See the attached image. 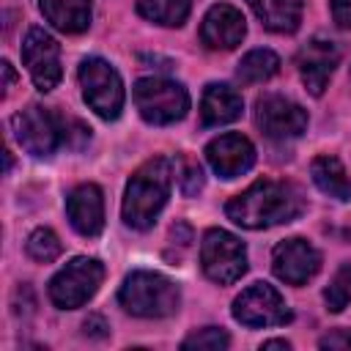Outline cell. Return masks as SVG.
Wrapping results in <instances>:
<instances>
[{"label":"cell","instance_id":"obj_2","mask_svg":"<svg viewBox=\"0 0 351 351\" xmlns=\"http://www.w3.org/2000/svg\"><path fill=\"white\" fill-rule=\"evenodd\" d=\"M170 181H173L170 159L154 156L145 165H140L123 192V206H121L123 222L134 230H148L170 197Z\"/></svg>","mask_w":351,"mask_h":351},{"label":"cell","instance_id":"obj_16","mask_svg":"<svg viewBox=\"0 0 351 351\" xmlns=\"http://www.w3.org/2000/svg\"><path fill=\"white\" fill-rule=\"evenodd\" d=\"M66 217L80 236H99L104 228V195L96 184H80L66 197Z\"/></svg>","mask_w":351,"mask_h":351},{"label":"cell","instance_id":"obj_9","mask_svg":"<svg viewBox=\"0 0 351 351\" xmlns=\"http://www.w3.org/2000/svg\"><path fill=\"white\" fill-rule=\"evenodd\" d=\"M233 318L244 326H282L291 321V310L277 288L269 282H252L233 299Z\"/></svg>","mask_w":351,"mask_h":351},{"label":"cell","instance_id":"obj_31","mask_svg":"<svg viewBox=\"0 0 351 351\" xmlns=\"http://www.w3.org/2000/svg\"><path fill=\"white\" fill-rule=\"evenodd\" d=\"M261 348H282V351H288V348H291V343H288V340H266Z\"/></svg>","mask_w":351,"mask_h":351},{"label":"cell","instance_id":"obj_19","mask_svg":"<svg viewBox=\"0 0 351 351\" xmlns=\"http://www.w3.org/2000/svg\"><path fill=\"white\" fill-rule=\"evenodd\" d=\"M263 27L274 33H293L302 19V0H247Z\"/></svg>","mask_w":351,"mask_h":351},{"label":"cell","instance_id":"obj_21","mask_svg":"<svg viewBox=\"0 0 351 351\" xmlns=\"http://www.w3.org/2000/svg\"><path fill=\"white\" fill-rule=\"evenodd\" d=\"M280 71V58L271 49H250L236 69V77L247 85L252 82H266Z\"/></svg>","mask_w":351,"mask_h":351},{"label":"cell","instance_id":"obj_12","mask_svg":"<svg viewBox=\"0 0 351 351\" xmlns=\"http://www.w3.org/2000/svg\"><path fill=\"white\" fill-rule=\"evenodd\" d=\"M271 269L274 274L288 285H304L313 280L321 269V252L307 239H285L271 252Z\"/></svg>","mask_w":351,"mask_h":351},{"label":"cell","instance_id":"obj_14","mask_svg":"<svg viewBox=\"0 0 351 351\" xmlns=\"http://www.w3.org/2000/svg\"><path fill=\"white\" fill-rule=\"evenodd\" d=\"M206 159L219 178H239L255 165V145L244 134L228 132L206 145Z\"/></svg>","mask_w":351,"mask_h":351},{"label":"cell","instance_id":"obj_25","mask_svg":"<svg viewBox=\"0 0 351 351\" xmlns=\"http://www.w3.org/2000/svg\"><path fill=\"white\" fill-rule=\"evenodd\" d=\"M324 302L332 313H340L351 304V263L337 269V274L329 280V285L324 288Z\"/></svg>","mask_w":351,"mask_h":351},{"label":"cell","instance_id":"obj_15","mask_svg":"<svg viewBox=\"0 0 351 351\" xmlns=\"http://www.w3.org/2000/svg\"><path fill=\"white\" fill-rule=\"evenodd\" d=\"M244 33H247V25H244L241 11L228 3L211 5L200 25V41L208 49H233L241 44Z\"/></svg>","mask_w":351,"mask_h":351},{"label":"cell","instance_id":"obj_29","mask_svg":"<svg viewBox=\"0 0 351 351\" xmlns=\"http://www.w3.org/2000/svg\"><path fill=\"white\" fill-rule=\"evenodd\" d=\"M82 329H85V335H93V337H104L110 326L104 324V318H99V315H90V318L82 324Z\"/></svg>","mask_w":351,"mask_h":351},{"label":"cell","instance_id":"obj_13","mask_svg":"<svg viewBox=\"0 0 351 351\" xmlns=\"http://www.w3.org/2000/svg\"><path fill=\"white\" fill-rule=\"evenodd\" d=\"M340 63V47L332 38H310L299 55H296V66H299V77L304 82V88L313 96H321L324 88L329 85V77L335 71V66Z\"/></svg>","mask_w":351,"mask_h":351},{"label":"cell","instance_id":"obj_18","mask_svg":"<svg viewBox=\"0 0 351 351\" xmlns=\"http://www.w3.org/2000/svg\"><path fill=\"white\" fill-rule=\"evenodd\" d=\"M44 19L60 33H82L90 25V0H41Z\"/></svg>","mask_w":351,"mask_h":351},{"label":"cell","instance_id":"obj_11","mask_svg":"<svg viewBox=\"0 0 351 351\" xmlns=\"http://www.w3.org/2000/svg\"><path fill=\"white\" fill-rule=\"evenodd\" d=\"M255 123L269 140H293L307 129V110L285 96L266 93L255 101Z\"/></svg>","mask_w":351,"mask_h":351},{"label":"cell","instance_id":"obj_24","mask_svg":"<svg viewBox=\"0 0 351 351\" xmlns=\"http://www.w3.org/2000/svg\"><path fill=\"white\" fill-rule=\"evenodd\" d=\"M173 165H176V181H178V189H181L186 197L197 195V192L203 189V184H206V176H203L200 162L192 159V156H186V154H178Z\"/></svg>","mask_w":351,"mask_h":351},{"label":"cell","instance_id":"obj_22","mask_svg":"<svg viewBox=\"0 0 351 351\" xmlns=\"http://www.w3.org/2000/svg\"><path fill=\"white\" fill-rule=\"evenodd\" d=\"M192 0H137V11L165 27H178L186 22Z\"/></svg>","mask_w":351,"mask_h":351},{"label":"cell","instance_id":"obj_26","mask_svg":"<svg viewBox=\"0 0 351 351\" xmlns=\"http://www.w3.org/2000/svg\"><path fill=\"white\" fill-rule=\"evenodd\" d=\"M228 346H230L228 332H222V329H217V326H203V329L192 332V335L181 343V348H197V351H222V348H228Z\"/></svg>","mask_w":351,"mask_h":351},{"label":"cell","instance_id":"obj_4","mask_svg":"<svg viewBox=\"0 0 351 351\" xmlns=\"http://www.w3.org/2000/svg\"><path fill=\"white\" fill-rule=\"evenodd\" d=\"M134 107L143 115V121L154 126H167L176 123L186 115L189 110V93L181 82L167 80V77H143L132 88Z\"/></svg>","mask_w":351,"mask_h":351},{"label":"cell","instance_id":"obj_23","mask_svg":"<svg viewBox=\"0 0 351 351\" xmlns=\"http://www.w3.org/2000/svg\"><path fill=\"white\" fill-rule=\"evenodd\" d=\"M25 250H27V255H30L33 261L49 263V261H55V258L63 252V244H60V239H58L55 230H49V228H36V230L27 236Z\"/></svg>","mask_w":351,"mask_h":351},{"label":"cell","instance_id":"obj_30","mask_svg":"<svg viewBox=\"0 0 351 351\" xmlns=\"http://www.w3.org/2000/svg\"><path fill=\"white\" fill-rule=\"evenodd\" d=\"M0 69H3V96L11 90V85L16 82V74H14V69H11V63L8 60H3L0 63Z\"/></svg>","mask_w":351,"mask_h":351},{"label":"cell","instance_id":"obj_28","mask_svg":"<svg viewBox=\"0 0 351 351\" xmlns=\"http://www.w3.org/2000/svg\"><path fill=\"white\" fill-rule=\"evenodd\" d=\"M332 19L340 27L351 30V0H332Z\"/></svg>","mask_w":351,"mask_h":351},{"label":"cell","instance_id":"obj_5","mask_svg":"<svg viewBox=\"0 0 351 351\" xmlns=\"http://www.w3.org/2000/svg\"><path fill=\"white\" fill-rule=\"evenodd\" d=\"M80 85L85 104L104 121H115L123 110L121 74L104 58H85L80 63Z\"/></svg>","mask_w":351,"mask_h":351},{"label":"cell","instance_id":"obj_1","mask_svg":"<svg viewBox=\"0 0 351 351\" xmlns=\"http://www.w3.org/2000/svg\"><path fill=\"white\" fill-rule=\"evenodd\" d=\"M302 211V195L293 184L261 178L252 186H247L241 195L230 197L225 206V214L250 230L274 228L282 222L296 219Z\"/></svg>","mask_w":351,"mask_h":351},{"label":"cell","instance_id":"obj_20","mask_svg":"<svg viewBox=\"0 0 351 351\" xmlns=\"http://www.w3.org/2000/svg\"><path fill=\"white\" fill-rule=\"evenodd\" d=\"M310 176L324 195L335 200H351V178L337 156H329V154L315 156L310 165Z\"/></svg>","mask_w":351,"mask_h":351},{"label":"cell","instance_id":"obj_3","mask_svg":"<svg viewBox=\"0 0 351 351\" xmlns=\"http://www.w3.org/2000/svg\"><path fill=\"white\" fill-rule=\"evenodd\" d=\"M118 302L137 318H167L178 310L181 291L159 271H132L118 291Z\"/></svg>","mask_w":351,"mask_h":351},{"label":"cell","instance_id":"obj_17","mask_svg":"<svg viewBox=\"0 0 351 351\" xmlns=\"http://www.w3.org/2000/svg\"><path fill=\"white\" fill-rule=\"evenodd\" d=\"M244 110V101H241V93L225 82H211L206 85L203 90V99H200V123L203 126H222V123H230L241 115Z\"/></svg>","mask_w":351,"mask_h":351},{"label":"cell","instance_id":"obj_7","mask_svg":"<svg viewBox=\"0 0 351 351\" xmlns=\"http://www.w3.org/2000/svg\"><path fill=\"white\" fill-rule=\"evenodd\" d=\"M200 266L211 282L230 285L247 271V247L239 236L222 228H211L200 241Z\"/></svg>","mask_w":351,"mask_h":351},{"label":"cell","instance_id":"obj_6","mask_svg":"<svg viewBox=\"0 0 351 351\" xmlns=\"http://www.w3.org/2000/svg\"><path fill=\"white\" fill-rule=\"evenodd\" d=\"M16 143L33 156H52L58 145H66V121L41 104H27L11 118Z\"/></svg>","mask_w":351,"mask_h":351},{"label":"cell","instance_id":"obj_8","mask_svg":"<svg viewBox=\"0 0 351 351\" xmlns=\"http://www.w3.org/2000/svg\"><path fill=\"white\" fill-rule=\"evenodd\" d=\"M104 266L96 258H74L49 280V299L60 310L82 307L101 285Z\"/></svg>","mask_w":351,"mask_h":351},{"label":"cell","instance_id":"obj_27","mask_svg":"<svg viewBox=\"0 0 351 351\" xmlns=\"http://www.w3.org/2000/svg\"><path fill=\"white\" fill-rule=\"evenodd\" d=\"M318 346H321V348H351V332L335 329V332H329L326 337H321Z\"/></svg>","mask_w":351,"mask_h":351},{"label":"cell","instance_id":"obj_10","mask_svg":"<svg viewBox=\"0 0 351 351\" xmlns=\"http://www.w3.org/2000/svg\"><path fill=\"white\" fill-rule=\"evenodd\" d=\"M22 63L38 90H52L60 82V47L44 27H30L22 38Z\"/></svg>","mask_w":351,"mask_h":351}]
</instances>
